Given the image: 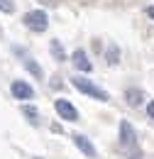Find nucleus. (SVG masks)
Masks as SVG:
<instances>
[{"label":"nucleus","mask_w":154,"mask_h":159,"mask_svg":"<svg viewBox=\"0 0 154 159\" xmlns=\"http://www.w3.org/2000/svg\"><path fill=\"white\" fill-rule=\"evenodd\" d=\"M0 12H5V15L15 12V2L12 0H0Z\"/></svg>","instance_id":"obj_13"},{"label":"nucleus","mask_w":154,"mask_h":159,"mask_svg":"<svg viewBox=\"0 0 154 159\" xmlns=\"http://www.w3.org/2000/svg\"><path fill=\"white\" fill-rule=\"evenodd\" d=\"M49 52H52V57L57 61H66V49H64V44L59 39H52L49 42Z\"/></svg>","instance_id":"obj_9"},{"label":"nucleus","mask_w":154,"mask_h":159,"mask_svg":"<svg viewBox=\"0 0 154 159\" xmlns=\"http://www.w3.org/2000/svg\"><path fill=\"white\" fill-rule=\"evenodd\" d=\"M22 115L29 120V125H39V110L34 105H22Z\"/></svg>","instance_id":"obj_10"},{"label":"nucleus","mask_w":154,"mask_h":159,"mask_svg":"<svg viewBox=\"0 0 154 159\" xmlns=\"http://www.w3.org/2000/svg\"><path fill=\"white\" fill-rule=\"evenodd\" d=\"M144 12H147V17H152V20H154V5H149V7L144 10Z\"/></svg>","instance_id":"obj_16"},{"label":"nucleus","mask_w":154,"mask_h":159,"mask_svg":"<svg viewBox=\"0 0 154 159\" xmlns=\"http://www.w3.org/2000/svg\"><path fill=\"white\" fill-rule=\"evenodd\" d=\"M25 69H27V71H29L34 79H42V76H44V69H42V66H39L34 59H25Z\"/></svg>","instance_id":"obj_12"},{"label":"nucleus","mask_w":154,"mask_h":159,"mask_svg":"<svg viewBox=\"0 0 154 159\" xmlns=\"http://www.w3.org/2000/svg\"><path fill=\"white\" fill-rule=\"evenodd\" d=\"M147 115H149V118H154V100H149V103H147Z\"/></svg>","instance_id":"obj_15"},{"label":"nucleus","mask_w":154,"mask_h":159,"mask_svg":"<svg viewBox=\"0 0 154 159\" xmlns=\"http://www.w3.org/2000/svg\"><path fill=\"white\" fill-rule=\"evenodd\" d=\"M71 83H74V88H76L78 93H86L88 98H96V100H100V103H108L110 100V96H108V91H103L100 86H96L91 79H83V76H74L71 79Z\"/></svg>","instance_id":"obj_1"},{"label":"nucleus","mask_w":154,"mask_h":159,"mask_svg":"<svg viewBox=\"0 0 154 159\" xmlns=\"http://www.w3.org/2000/svg\"><path fill=\"white\" fill-rule=\"evenodd\" d=\"M120 144H122L125 149H135L137 147V132L127 120L120 122Z\"/></svg>","instance_id":"obj_3"},{"label":"nucleus","mask_w":154,"mask_h":159,"mask_svg":"<svg viewBox=\"0 0 154 159\" xmlns=\"http://www.w3.org/2000/svg\"><path fill=\"white\" fill-rule=\"evenodd\" d=\"M54 110L59 113V118L69 120V122H74V120H78V110L69 103L66 98H57L54 100Z\"/></svg>","instance_id":"obj_4"},{"label":"nucleus","mask_w":154,"mask_h":159,"mask_svg":"<svg viewBox=\"0 0 154 159\" xmlns=\"http://www.w3.org/2000/svg\"><path fill=\"white\" fill-rule=\"evenodd\" d=\"M105 61H108L110 66H115L117 61H120V49H117V44H108V49H105Z\"/></svg>","instance_id":"obj_11"},{"label":"nucleus","mask_w":154,"mask_h":159,"mask_svg":"<svg viewBox=\"0 0 154 159\" xmlns=\"http://www.w3.org/2000/svg\"><path fill=\"white\" fill-rule=\"evenodd\" d=\"M125 100H127V105L137 108V105H142V100H144V93H142L139 88H127V91H125Z\"/></svg>","instance_id":"obj_8"},{"label":"nucleus","mask_w":154,"mask_h":159,"mask_svg":"<svg viewBox=\"0 0 154 159\" xmlns=\"http://www.w3.org/2000/svg\"><path fill=\"white\" fill-rule=\"evenodd\" d=\"M127 159H142V152H139V149H130V152H127Z\"/></svg>","instance_id":"obj_14"},{"label":"nucleus","mask_w":154,"mask_h":159,"mask_svg":"<svg viewBox=\"0 0 154 159\" xmlns=\"http://www.w3.org/2000/svg\"><path fill=\"white\" fill-rule=\"evenodd\" d=\"M10 91H12V98H17V100L34 98V88H32L27 81H12V83H10Z\"/></svg>","instance_id":"obj_5"},{"label":"nucleus","mask_w":154,"mask_h":159,"mask_svg":"<svg viewBox=\"0 0 154 159\" xmlns=\"http://www.w3.org/2000/svg\"><path fill=\"white\" fill-rule=\"evenodd\" d=\"M22 25L29 30V32H44L49 27V15L44 10H29L25 17H22Z\"/></svg>","instance_id":"obj_2"},{"label":"nucleus","mask_w":154,"mask_h":159,"mask_svg":"<svg viewBox=\"0 0 154 159\" xmlns=\"http://www.w3.org/2000/svg\"><path fill=\"white\" fill-rule=\"evenodd\" d=\"M71 61H74V66H76L78 74H88V71L93 69V64L88 61V57H86V52H83V49H76V52L71 54Z\"/></svg>","instance_id":"obj_7"},{"label":"nucleus","mask_w":154,"mask_h":159,"mask_svg":"<svg viewBox=\"0 0 154 159\" xmlns=\"http://www.w3.org/2000/svg\"><path fill=\"white\" fill-rule=\"evenodd\" d=\"M74 144H76V147H78V149H81V152H83L88 159H96V157H98V152H96V147H93V142L86 137V135L76 132V135H74Z\"/></svg>","instance_id":"obj_6"}]
</instances>
